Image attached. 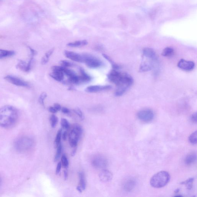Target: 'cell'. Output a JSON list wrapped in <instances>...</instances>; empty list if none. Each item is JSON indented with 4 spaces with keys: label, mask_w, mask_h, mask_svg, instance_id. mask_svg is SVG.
I'll use <instances>...</instances> for the list:
<instances>
[{
    "label": "cell",
    "mask_w": 197,
    "mask_h": 197,
    "mask_svg": "<svg viewBox=\"0 0 197 197\" xmlns=\"http://www.w3.org/2000/svg\"><path fill=\"white\" fill-rule=\"evenodd\" d=\"M47 96V94H46V92H43L41 95H40L39 99V101L40 103L42 105L44 106V100Z\"/></svg>",
    "instance_id": "cell-34"
},
{
    "label": "cell",
    "mask_w": 197,
    "mask_h": 197,
    "mask_svg": "<svg viewBox=\"0 0 197 197\" xmlns=\"http://www.w3.org/2000/svg\"><path fill=\"white\" fill-rule=\"evenodd\" d=\"M61 125L62 129L67 130L69 128L70 124L69 122L65 118H62L61 119Z\"/></svg>",
    "instance_id": "cell-28"
},
{
    "label": "cell",
    "mask_w": 197,
    "mask_h": 197,
    "mask_svg": "<svg viewBox=\"0 0 197 197\" xmlns=\"http://www.w3.org/2000/svg\"><path fill=\"white\" fill-rule=\"evenodd\" d=\"M29 49L30 50L32 56L33 57L34 56H35V55L36 54L37 52L35 50H34L33 49H32L30 47H29Z\"/></svg>",
    "instance_id": "cell-44"
},
{
    "label": "cell",
    "mask_w": 197,
    "mask_h": 197,
    "mask_svg": "<svg viewBox=\"0 0 197 197\" xmlns=\"http://www.w3.org/2000/svg\"><path fill=\"white\" fill-rule=\"evenodd\" d=\"M111 88V86L109 85L106 86H89L86 89V92L89 93H95L101 91L109 90Z\"/></svg>",
    "instance_id": "cell-10"
},
{
    "label": "cell",
    "mask_w": 197,
    "mask_h": 197,
    "mask_svg": "<svg viewBox=\"0 0 197 197\" xmlns=\"http://www.w3.org/2000/svg\"><path fill=\"white\" fill-rule=\"evenodd\" d=\"M109 80L125 92L132 84L133 79L130 76L126 73H122L113 69L107 75Z\"/></svg>",
    "instance_id": "cell-2"
},
{
    "label": "cell",
    "mask_w": 197,
    "mask_h": 197,
    "mask_svg": "<svg viewBox=\"0 0 197 197\" xmlns=\"http://www.w3.org/2000/svg\"><path fill=\"white\" fill-rule=\"evenodd\" d=\"M64 178L65 180H66L68 178V171L67 169H65L64 171Z\"/></svg>",
    "instance_id": "cell-43"
},
{
    "label": "cell",
    "mask_w": 197,
    "mask_h": 197,
    "mask_svg": "<svg viewBox=\"0 0 197 197\" xmlns=\"http://www.w3.org/2000/svg\"><path fill=\"white\" fill-rule=\"evenodd\" d=\"M67 135H68V133H67V132L66 131H65L62 133V139L64 140L65 141L66 139Z\"/></svg>",
    "instance_id": "cell-45"
},
{
    "label": "cell",
    "mask_w": 197,
    "mask_h": 197,
    "mask_svg": "<svg viewBox=\"0 0 197 197\" xmlns=\"http://www.w3.org/2000/svg\"><path fill=\"white\" fill-rule=\"evenodd\" d=\"M1 183H2V180H1V177H0V186H1Z\"/></svg>",
    "instance_id": "cell-48"
},
{
    "label": "cell",
    "mask_w": 197,
    "mask_h": 197,
    "mask_svg": "<svg viewBox=\"0 0 197 197\" xmlns=\"http://www.w3.org/2000/svg\"><path fill=\"white\" fill-rule=\"evenodd\" d=\"M77 150V147H74V150H73L72 152L71 153V156H75Z\"/></svg>",
    "instance_id": "cell-46"
},
{
    "label": "cell",
    "mask_w": 197,
    "mask_h": 197,
    "mask_svg": "<svg viewBox=\"0 0 197 197\" xmlns=\"http://www.w3.org/2000/svg\"><path fill=\"white\" fill-rule=\"evenodd\" d=\"M196 159V154L195 153H191L186 156L185 159V162L186 165H190L195 162Z\"/></svg>",
    "instance_id": "cell-18"
},
{
    "label": "cell",
    "mask_w": 197,
    "mask_h": 197,
    "mask_svg": "<svg viewBox=\"0 0 197 197\" xmlns=\"http://www.w3.org/2000/svg\"><path fill=\"white\" fill-rule=\"evenodd\" d=\"M62 129H59L57 134L56 139L54 141L55 147L57 148L58 146L61 144V138L62 136Z\"/></svg>",
    "instance_id": "cell-23"
},
{
    "label": "cell",
    "mask_w": 197,
    "mask_h": 197,
    "mask_svg": "<svg viewBox=\"0 0 197 197\" xmlns=\"http://www.w3.org/2000/svg\"><path fill=\"white\" fill-rule=\"evenodd\" d=\"M68 79L70 83L74 84H78L80 82V77L78 76L76 74L68 77Z\"/></svg>",
    "instance_id": "cell-27"
},
{
    "label": "cell",
    "mask_w": 197,
    "mask_h": 197,
    "mask_svg": "<svg viewBox=\"0 0 197 197\" xmlns=\"http://www.w3.org/2000/svg\"><path fill=\"white\" fill-rule=\"evenodd\" d=\"M62 146L61 144L57 148V151L54 159V162H58L59 159L60 158L61 153H62Z\"/></svg>",
    "instance_id": "cell-26"
},
{
    "label": "cell",
    "mask_w": 197,
    "mask_h": 197,
    "mask_svg": "<svg viewBox=\"0 0 197 197\" xmlns=\"http://www.w3.org/2000/svg\"><path fill=\"white\" fill-rule=\"evenodd\" d=\"M137 116L138 119L142 121L149 122L153 120L154 117V114L151 110H144L139 112Z\"/></svg>",
    "instance_id": "cell-7"
},
{
    "label": "cell",
    "mask_w": 197,
    "mask_h": 197,
    "mask_svg": "<svg viewBox=\"0 0 197 197\" xmlns=\"http://www.w3.org/2000/svg\"><path fill=\"white\" fill-rule=\"evenodd\" d=\"M102 56L110 62V64L112 65V66L113 69L117 70L119 69V68H120L119 65H117V64L115 63L111 58H110V57H109L108 55L106 54H102Z\"/></svg>",
    "instance_id": "cell-25"
},
{
    "label": "cell",
    "mask_w": 197,
    "mask_h": 197,
    "mask_svg": "<svg viewBox=\"0 0 197 197\" xmlns=\"http://www.w3.org/2000/svg\"><path fill=\"white\" fill-rule=\"evenodd\" d=\"M49 58H47V57H46L44 55V56H43L42 59V65H46V64H47L49 61Z\"/></svg>",
    "instance_id": "cell-36"
},
{
    "label": "cell",
    "mask_w": 197,
    "mask_h": 197,
    "mask_svg": "<svg viewBox=\"0 0 197 197\" xmlns=\"http://www.w3.org/2000/svg\"><path fill=\"white\" fill-rule=\"evenodd\" d=\"M61 166H62V165H61V162H59V163H58L56 169V173L57 175L59 174L60 172Z\"/></svg>",
    "instance_id": "cell-37"
},
{
    "label": "cell",
    "mask_w": 197,
    "mask_h": 197,
    "mask_svg": "<svg viewBox=\"0 0 197 197\" xmlns=\"http://www.w3.org/2000/svg\"><path fill=\"white\" fill-rule=\"evenodd\" d=\"M153 67V64L151 62L146 61L141 63L140 67V71L142 72L149 71L152 69Z\"/></svg>",
    "instance_id": "cell-16"
},
{
    "label": "cell",
    "mask_w": 197,
    "mask_h": 197,
    "mask_svg": "<svg viewBox=\"0 0 197 197\" xmlns=\"http://www.w3.org/2000/svg\"><path fill=\"white\" fill-rule=\"evenodd\" d=\"M54 51V49H50V50H49V51H48L47 53L45 54V56L47 57V58H49L50 56H51L52 54L53 53Z\"/></svg>",
    "instance_id": "cell-40"
},
{
    "label": "cell",
    "mask_w": 197,
    "mask_h": 197,
    "mask_svg": "<svg viewBox=\"0 0 197 197\" xmlns=\"http://www.w3.org/2000/svg\"><path fill=\"white\" fill-rule=\"evenodd\" d=\"M50 121L52 127L53 128L56 127L58 121V117L54 115H52L50 117Z\"/></svg>",
    "instance_id": "cell-29"
},
{
    "label": "cell",
    "mask_w": 197,
    "mask_h": 197,
    "mask_svg": "<svg viewBox=\"0 0 197 197\" xmlns=\"http://www.w3.org/2000/svg\"><path fill=\"white\" fill-rule=\"evenodd\" d=\"M80 76L79 77H80V81L88 82L90 81L91 80V77L85 72L84 70L82 68H80Z\"/></svg>",
    "instance_id": "cell-21"
},
{
    "label": "cell",
    "mask_w": 197,
    "mask_h": 197,
    "mask_svg": "<svg viewBox=\"0 0 197 197\" xmlns=\"http://www.w3.org/2000/svg\"><path fill=\"white\" fill-rule=\"evenodd\" d=\"M54 107L55 108L56 111L58 112L61 109V106L58 103H56L54 105Z\"/></svg>",
    "instance_id": "cell-41"
},
{
    "label": "cell",
    "mask_w": 197,
    "mask_h": 197,
    "mask_svg": "<svg viewBox=\"0 0 197 197\" xmlns=\"http://www.w3.org/2000/svg\"><path fill=\"white\" fill-rule=\"evenodd\" d=\"M15 54L13 50H2L0 49V59L10 57L13 56Z\"/></svg>",
    "instance_id": "cell-19"
},
{
    "label": "cell",
    "mask_w": 197,
    "mask_h": 197,
    "mask_svg": "<svg viewBox=\"0 0 197 197\" xmlns=\"http://www.w3.org/2000/svg\"><path fill=\"white\" fill-rule=\"evenodd\" d=\"M174 49L172 48L168 47L164 49L162 52V56L165 57H169L173 55L174 54Z\"/></svg>",
    "instance_id": "cell-24"
},
{
    "label": "cell",
    "mask_w": 197,
    "mask_h": 197,
    "mask_svg": "<svg viewBox=\"0 0 197 197\" xmlns=\"http://www.w3.org/2000/svg\"><path fill=\"white\" fill-rule=\"evenodd\" d=\"M143 54L145 57L152 60L155 61L157 59L156 53L153 49L150 48H146L143 49Z\"/></svg>",
    "instance_id": "cell-14"
},
{
    "label": "cell",
    "mask_w": 197,
    "mask_h": 197,
    "mask_svg": "<svg viewBox=\"0 0 197 197\" xmlns=\"http://www.w3.org/2000/svg\"><path fill=\"white\" fill-rule=\"evenodd\" d=\"M197 131L194 132L189 137V141L192 144H196L197 143Z\"/></svg>",
    "instance_id": "cell-32"
},
{
    "label": "cell",
    "mask_w": 197,
    "mask_h": 197,
    "mask_svg": "<svg viewBox=\"0 0 197 197\" xmlns=\"http://www.w3.org/2000/svg\"><path fill=\"white\" fill-rule=\"evenodd\" d=\"M61 110L62 113H63L64 114H69L70 112L69 109H68V108H66V107H62V108H61Z\"/></svg>",
    "instance_id": "cell-39"
},
{
    "label": "cell",
    "mask_w": 197,
    "mask_h": 197,
    "mask_svg": "<svg viewBox=\"0 0 197 197\" xmlns=\"http://www.w3.org/2000/svg\"><path fill=\"white\" fill-rule=\"evenodd\" d=\"M18 118V113L15 107L7 105L0 108V126L9 128L15 124Z\"/></svg>",
    "instance_id": "cell-1"
},
{
    "label": "cell",
    "mask_w": 197,
    "mask_h": 197,
    "mask_svg": "<svg viewBox=\"0 0 197 197\" xmlns=\"http://www.w3.org/2000/svg\"><path fill=\"white\" fill-rule=\"evenodd\" d=\"M88 44L86 40H82L70 43L67 44V46L71 47H78L86 45Z\"/></svg>",
    "instance_id": "cell-22"
},
{
    "label": "cell",
    "mask_w": 197,
    "mask_h": 197,
    "mask_svg": "<svg viewBox=\"0 0 197 197\" xmlns=\"http://www.w3.org/2000/svg\"><path fill=\"white\" fill-rule=\"evenodd\" d=\"M74 111L80 117L81 120H83L84 119V116L83 112H82V111L80 109L76 108L74 110Z\"/></svg>",
    "instance_id": "cell-33"
},
{
    "label": "cell",
    "mask_w": 197,
    "mask_h": 197,
    "mask_svg": "<svg viewBox=\"0 0 197 197\" xmlns=\"http://www.w3.org/2000/svg\"><path fill=\"white\" fill-rule=\"evenodd\" d=\"M194 181V178H190L184 182H183L181 183V184L186 185L187 188L188 189H191L192 187V184Z\"/></svg>",
    "instance_id": "cell-31"
},
{
    "label": "cell",
    "mask_w": 197,
    "mask_h": 197,
    "mask_svg": "<svg viewBox=\"0 0 197 197\" xmlns=\"http://www.w3.org/2000/svg\"><path fill=\"white\" fill-rule=\"evenodd\" d=\"M79 177L80 179V186L82 188L83 191L86 189V183L84 174L83 172H80L79 173Z\"/></svg>",
    "instance_id": "cell-20"
},
{
    "label": "cell",
    "mask_w": 197,
    "mask_h": 197,
    "mask_svg": "<svg viewBox=\"0 0 197 197\" xmlns=\"http://www.w3.org/2000/svg\"><path fill=\"white\" fill-rule=\"evenodd\" d=\"M191 120L194 123H196L197 122V113H194L192 115L191 117Z\"/></svg>",
    "instance_id": "cell-38"
},
{
    "label": "cell",
    "mask_w": 197,
    "mask_h": 197,
    "mask_svg": "<svg viewBox=\"0 0 197 197\" xmlns=\"http://www.w3.org/2000/svg\"><path fill=\"white\" fill-rule=\"evenodd\" d=\"M34 141L32 139L27 137L19 138L15 143V147L19 152H24L29 150L33 146Z\"/></svg>",
    "instance_id": "cell-5"
},
{
    "label": "cell",
    "mask_w": 197,
    "mask_h": 197,
    "mask_svg": "<svg viewBox=\"0 0 197 197\" xmlns=\"http://www.w3.org/2000/svg\"><path fill=\"white\" fill-rule=\"evenodd\" d=\"M83 57V62H85L89 68H98L102 65V62L96 58L92 55L88 54H82Z\"/></svg>",
    "instance_id": "cell-6"
},
{
    "label": "cell",
    "mask_w": 197,
    "mask_h": 197,
    "mask_svg": "<svg viewBox=\"0 0 197 197\" xmlns=\"http://www.w3.org/2000/svg\"><path fill=\"white\" fill-rule=\"evenodd\" d=\"M33 61V56L31 58L28 63H26V62L23 61H19L17 64V67L19 69L25 72H29L31 69Z\"/></svg>",
    "instance_id": "cell-11"
},
{
    "label": "cell",
    "mask_w": 197,
    "mask_h": 197,
    "mask_svg": "<svg viewBox=\"0 0 197 197\" xmlns=\"http://www.w3.org/2000/svg\"><path fill=\"white\" fill-rule=\"evenodd\" d=\"M65 56L69 59L76 62H83L82 55L68 50H65Z\"/></svg>",
    "instance_id": "cell-12"
},
{
    "label": "cell",
    "mask_w": 197,
    "mask_h": 197,
    "mask_svg": "<svg viewBox=\"0 0 197 197\" xmlns=\"http://www.w3.org/2000/svg\"><path fill=\"white\" fill-rule=\"evenodd\" d=\"M99 177L101 181L107 182L110 181L112 179L113 175L108 170H104L100 173Z\"/></svg>",
    "instance_id": "cell-13"
},
{
    "label": "cell",
    "mask_w": 197,
    "mask_h": 197,
    "mask_svg": "<svg viewBox=\"0 0 197 197\" xmlns=\"http://www.w3.org/2000/svg\"><path fill=\"white\" fill-rule=\"evenodd\" d=\"M49 111H50V113H53V114H55V113L57 112V111H56V110H55L54 107L50 106L49 107Z\"/></svg>",
    "instance_id": "cell-42"
},
{
    "label": "cell",
    "mask_w": 197,
    "mask_h": 197,
    "mask_svg": "<svg viewBox=\"0 0 197 197\" xmlns=\"http://www.w3.org/2000/svg\"><path fill=\"white\" fill-rule=\"evenodd\" d=\"M50 76L57 81H61L64 78V73L61 71H53L50 74Z\"/></svg>",
    "instance_id": "cell-17"
},
{
    "label": "cell",
    "mask_w": 197,
    "mask_h": 197,
    "mask_svg": "<svg viewBox=\"0 0 197 197\" xmlns=\"http://www.w3.org/2000/svg\"><path fill=\"white\" fill-rule=\"evenodd\" d=\"M83 132V128L80 125L75 124L73 125L69 134V140L71 147H77L79 140Z\"/></svg>",
    "instance_id": "cell-4"
},
{
    "label": "cell",
    "mask_w": 197,
    "mask_h": 197,
    "mask_svg": "<svg viewBox=\"0 0 197 197\" xmlns=\"http://www.w3.org/2000/svg\"><path fill=\"white\" fill-rule=\"evenodd\" d=\"M60 64L61 66L65 68H67V67H71L72 66V64L69 61H67L63 60L61 61L60 62Z\"/></svg>",
    "instance_id": "cell-35"
},
{
    "label": "cell",
    "mask_w": 197,
    "mask_h": 197,
    "mask_svg": "<svg viewBox=\"0 0 197 197\" xmlns=\"http://www.w3.org/2000/svg\"><path fill=\"white\" fill-rule=\"evenodd\" d=\"M169 180L170 175L168 173L162 171L154 175L151 179L150 183L153 187L161 188L166 185Z\"/></svg>",
    "instance_id": "cell-3"
},
{
    "label": "cell",
    "mask_w": 197,
    "mask_h": 197,
    "mask_svg": "<svg viewBox=\"0 0 197 197\" xmlns=\"http://www.w3.org/2000/svg\"><path fill=\"white\" fill-rule=\"evenodd\" d=\"M178 67L181 69L185 71H189L193 69L195 67V63L191 61H187L184 59H181L178 63Z\"/></svg>",
    "instance_id": "cell-9"
},
{
    "label": "cell",
    "mask_w": 197,
    "mask_h": 197,
    "mask_svg": "<svg viewBox=\"0 0 197 197\" xmlns=\"http://www.w3.org/2000/svg\"><path fill=\"white\" fill-rule=\"evenodd\" d=\"M76 189L77 191H78L80 193H82L83 192V189H82V188L80 185L77 186Z\"/></svg>",
    "instance_id": "cell-47"
},
{
    "label": "cell",
    "mask_w": 197,
    "mask_h": 197,
    "mask_svg": "<svg viewBox=\"0 0 197 197\" xmlns=\"http://www.w3.org/2000/svg\"><path fill=\"white\" fill-rule=\"evenodd\" d=\"M136 184V181L134 179H128L124 184V188L126 191H131L135 187Z\"/></svg>",
    "instance_id": "cell-15"
},
{
    "label": "cell",
    "mask_w": 197,
    "mask_h": 197,
    "mask_svg": "<svg viewBox=\"0 0 197 197\" xmlns=\"http://www.w3.org/2000/svg\"><path fill=\"white\" fill-rule=\"evenodd\" d=\"M4 79L9 83L16 86L23 87H29V85L28 83L18 77L11 75H7Z\"/></svg>",
    "instance_id": "cell-8"
},
{
    "label": "cell",
    "mask_w": 197,
    "mask_h": 197,
    "mask_svg": "<svg viewBox=\"0 0 197 197\" xmlns=\"http://www.w3.org/2000/svg\"><path fill=\"white\" fill-rule=\"evenodd\" d=\"M61 165L63 168L65 169L68 168L69 166L68 160L67 157L65 155H62L61 158Z\"/></svg>",
    "instance_id": "cell-30"
}]
</instances>
